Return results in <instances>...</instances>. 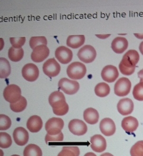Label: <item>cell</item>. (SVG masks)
I'll list each match as a JSON object with an SVG mask.
<instances>
[{
    "label": "cell",
    "mask_w": 143,
    "mask_h": 156,
    "mask_svg": "<svg viewBox=\"0 0 143 156\" xmlns=\"http://www.w3.org/2000/svg\"><path fill=\"white\" fill-rule=\"evenodd\" d=\"M139 58V53L136 50H130L127 51L119 63V70L121 73L127 76L132 75L135 71Z\"/></svg>",
    "instance_id": "6da1fadb"
},
{
    "label": "cell",
    "mask_w": 143,
    "mask_h": 156,
    "mask_svg": "<svg viewBox=\"0 0 143 156\" xmlns=\"http://www.w3.org/2000/svg\"><path fill=\"white\" fill-rule=\"evenodd\" d=\"M49 102L55 115L63 116L68 112L69 107L64 94L61 91H54L51 93L49 96Z\"/></svg>",
    "instance_id": "7a4b0ae2"
},
{
    "label": "cell",
    "mask_w": 143,
    "mask_h": 156,
    "mask_svg": "<svg viewBox=\"0 0 143 156\" xmlns=\"http://www.w3.org/2000/svg\"><path fill=\"white\" fill-rule=\"evenodd\" d=\"M87 69L84 64L80 62H74L68 65L67 69V73L72 79H82L85 76Z\"/></svg>",
    "instance_id": "3957f363"
},
{
    "label": "cell",
    "mask_w": 143,
    "mask_h": 156,
    "mask_svg": "<svg viewBox=\"0 0 143 156\" xmlns=\"http://www.w3.org/2000/svg\"><path fill=\"white\" fill-rule=\"evenodd\" d=\"M22 91L20 87L16 85L7 86L3 91V97L5 100L10 103L17 102L21 99Z\"/></svg>",
    "instance_id": "277c9868"
},
{
    "label": "cell",
    "mask_w": 143,
    "mask_h": 156,
    "mask_svg": "<svg viewBox=\"0 0 143 156\" xmlns=\"http://www.w3.org/2000/svg\"><path fill=\"white\" fill-rule=\"evenodd\" d=\"M64 125V122L61 119L54 117L46 123L45 129L50 135H57L61 132Z\"/></svg>",
    "instance_id": "5b68a950"
},
{
    "label": "cell",
    "mask_w": 143,
    "mask_h": 156,
    "mask_svg": "<svg viewBox=\"0 0 143 156\" xmlns=\"http://www.w3.org/2000/svg\"><path fill=\"white\" fill-rule=\"evenodd\" d=\"M77 55L79 60L84 63H91L95 59L96 52L93 47L86 45L79 50Z\"/></svg>",
    "instance_id": "8992f818"
},
{
    "label": "cell",
    "mask_w": 143,
    "mask_h": 156,
    "mask_svg": "<svg viewBox=\"0 0 143 156\" xmlns=\"http://www.w3.org/2000/svg\"><path fill=\"white\" fill-rule=\"evenodd\" d=\"M59 89L68 95L75 94L78 91L79 84L75 80H70L67 78H62L58 83Z\"/></svg>",
    "instance_id": "52a82bcc"
},
{
    "label": "cell",
    "mask_w": 143,
    "mask_h": 156,
    "mask_svg": "<svg viewBox=\"0 0 143 156\" xmlns=\"http://www.w3.org/2000/svg\"><path fill=\"white\" fill-rule=\"evenodd\" d=\"M131 83L128 78L119 79L114 86L115 94L119 97L126 96L130 92L131 89Z\"/></svg>",
    "instance_id": "ba28073f"
},
{
    "label": "cell",
    "mask_w": 143,
    "mask_h": 156,
    "mask_svg": "<svg viewBox=\"0 0 143 156\" xmlns=\"http://www.w3.org/2000/svg\"><path fill=\"white\" fill-rule=\"evenodd\" d=\"M43 71L45 74L50 78L56 77L60 73L61 66L55 58H50L44 63Z\"/></svg>",
    "instance_id": "9c48e42d"
},
{
    "label": "cell",
    "mask_w": 143,
    "mask_h": 156,
    "mask_svg": "<svg viewBox=\"0 0 143 156\" xmlns=\"http://www.w3.org/2000/svg\"><path fill=\"white\" fill-rule=\"evenodd\" d=\"M23 77L28 81L33 82L37 80L39 76V70L37 66L33 63L26 64L22 71Z\"/></svg>",
    "instance_id": "30bf717a"
},
{
    "label": "cell",
    "mask_w": 143,
    "mask_h": 156,
    "mask_svg": "<svg viewBox=\"0 0 143 156\" xmlns=\"http://www.w3.org/2000/svg\"><path fill=\"white\" fill-rule=\"evenodd\" d=\"M56 58L62 64H66L72 61L73 58L72 51L64 46L59 47L55 52Z\"/></svg>",
    "instance_id": "8fae6325"
},
{
    "label": "cell",
    "mask_w": 143,
    "mask_h": 156,
    "mask_svg": "<svg viewBox=\"0 0 143 156\" xmlns=\"http://www.w3.org/2000/svg\"><path fill=\"white\" fill-rule=\"evenodd\" d=\"M49 54L50 50L48 47L45 45H41L33 49L31 54V58L34 62H40L48 57Z\"/></svg>",
    "instance_id": "7c38bea8"
},
{
    "label": "cell",
    "mask_w": 143,
    "mask_h": 156,
    "mask_svg": "<svg viewBox=\"0 0 143 156\" xmlns=\"http://www.w3.org/2000/svg\"><path fill=\"white\" fill-rule=\"evenodd\" d=\"M68 129L72 133L75 135L82 136L85 134L88 130L87 125L82 120L74 119L68 124Z\"/></svg>",
    "instance_id": "4fadbf2b"
},
{
    "label": "cell",
    "mask_w": 143,
    "mask_h": 156,
    "mask_svg": "<svg viewBox=\"0 0 143 156\" xmlns=\"http://www.w3.org/2000/svg\"><path fill=\"white\" fill-rule=\"evenodd\" d=\"M102 79L107 83H113L119 76L117 68L113 65L105 66L101 72Z\"/></svg>",
    "instance_id": "5bb4252c"
},
{
    "label": "cell",
    "mask_w": 143,
    "mask_h": 156,
    "mask_svg": "<svg viewBox=\"0 0 143 156\" xmlns=\"http://www.w3.org/2000/svg\"><path fill=\"white\" fill-rule=\"evenodd\" d=\"M13 137L16 144L23 146L28 142L29 139L28 132L23 127H18L13 131Z\"/></svg>",
    "instance_id": "9a60e30c"
},
{
    "label": "cell",
    "mask_w": 143,
    "mask_h": 156,
    "mask_svg": "<svg viewBox=\"0 0 143 156\" xmlns=\"http://www.w3.org/2000/svg\"><path fill=\"white\" fill-rule=\"evenodd\" d=\"M100 129L106 136H111L115 134L116 125L114 121L110 118H105L101 120L99 125Z\"/></svg>",
    "instance_id": "2e32d148"
},
{
    "label": "cell",
    "mask_w": 143,
    "mask_h": 156,
    "mask_svg": "<svg viewBox=\"0 0 143 156\" xmlns=\"http://www.w3.org/2000/svg\"><path fill=\"white\" fill-rule=\"evenodd\" d=\"M91 149L96 152H102L105 151L106 142L105 139L101 135H95L90 139Z\"/></svg>",
    "instance_id": "e0dca14e"
},
{
    "label": "cell",
    "mask_w": 143,
    "mask_h": 156,
    "mask_svg": "<svg viewBox=\"0 0 143 156\" xmlns=\"http://www.w3.org/2000/svg\"><path fill=\"white\" fill-rule=\"evenodd\" d=\"M134 103L129 98H124L120 100L117 105V111L123 116L129 115L134 110Z\"/></svg>",
    "instance_id": "ac0fdd59"
},
{
    "label": "cell",
    "mask_w": 143,
    "mask_h": 156,
    "mask_svg": "<svg viewBox=\"0 0 143 156\" xmlns=\"http://www.w3.org/2000/svg\"><path fill=\"white\" fill-rule=\"evenodd\" d=\"M128 46V41L124 37H117L112 42V49L117 54L123 53L127 49Z\"/></svg>",
    "instance_id": "d6986e66"
},
{
    "label": "cell",
    "mask_w": 143,
    "mask_h": 156,
    "mask_svg": "<svg viewBox=\"0 0 143 156\" xmlns=\"http://www.w3.org/2000/svg\"><path fill=\"white\" fill-rule=\"evenodd\" d=\"M122 127L127 133H131L136 131L138 127V119L134 117L129 116L123 119L122 121Z\"/></svg>",
    "instance_id": "ffe728a7"
},
{
    "label": "cell",
    "mask_w": 143,
    "mask_h": 156,
    "mask_svg": "<svg viewBox=\"0 0 143 156\" xmlns=\"http://www.w3.org/2000/svg\"><path fill=\"white\" fill-rule=\"evenodd\" d=\"M43 126L42 119L39 116L33 115L29 119L27 122L28 129L31 132L36 133L39 132Z\"/></svg>",
    "instance_id": "44dd1931"
},
{
    "label": "cell",
    "mask_w": 143,
    "mask_h": 156,
    "mask_svg": "<svg viewBox=\"0 0 143 156\" xmlns=\"http://www.w3.org/2000/svg\"><path fill=\"white\" fill-rule=\"evenodd\" d=\"M83 117L86 122L91 125L95 124L99 121V112L94 108H89L84 112Z\"/></svg>",
    "instance_id": "7402d4cb"
},
{
    "label": "cell",
    "mask_w": 143,
    "mask_h": 156,
    "mask_svg": "<svg viewBox=\"0 0 143 156\" xmlns=\"http://www.w3.org/2000/svg\"><path fill=\"white\" fill-rule=\"evenodd\" d=\"M85 38L84 35H70L67 40V45L68 46L73 48L77 49L82 46L84 44Z\"/></svg>",
    "instance_id": "603a6c76"
},
{
    "label": "cell",
    "mask_w": 143,
    "mask_h": 156,
    "mask_svg": "<svg viewBox=\"0 0 143 156\" xmlns=\"http://www.w3.org/2000/svg\"><path fill=\"white\" fill-rule=\"evenodd\" d=\"M11 73V66L9 62L5 58H0V77L7 78Z\"/></svg>",
    "instance_id": "cb8c5ba5"
},
{
    "label": "cell",
    "mask_w": 143,
    "mask_h": 156,
    "mask_svg": "<svg viewBox=\"0 0 143 156\" xmlns=\"http://www.w3.org/2000/svg\"><path fill=\"white\" fill-rule=\"evenodd\" d=\"M23 156H42V151L40 147L35 144H29L24 149Z\"/></svg>",
    "instance_id": "d4e9b609"
},
{
    "label": "cell",
    "mask_w": 143,
    "mask_h": 156,
    "mask_svg": "<svg viewBox=\"0 0 143 156\" xmlns=\"http://www.w3.org/2000/svg\"><path fill=\"white\" fill-rule=\"evenodd\" d=\"M24 55V51L23 48L15 49L12 47L8 51V57L11 61L18 62L21 61Z\"/></svg>",
    "instance_id": "484cf974"
},
{
    "label": "cell",
    "mask_w": 143,
    "mask_h": 156,
    "mask_svg": "<svg viewBox=\"0 0 143 156\" xmlns=\"http://www.w3.org/2000/svg\"><path fill=\"white\" fill-rule=\"evenodd\" d=\"M110 89L109 85L105 83L98 84L95 88V92L99 97H105L110 94Z\"/></svg>",
    "instance_id": "4316f807"
},
{
    "label": "cell",
    "mask_w": 143,
    "mask_h": 156,
    "mask_svg": "<svg viewBox=\"0 0 143 156\" xmlns=\"http://www.w3.org/2000/svg\"><path fill=\"white\" fill-rule=\"evenodd\" d=\"M27 105V101L24 97H21L17 102L10 104V108L15 112H21L24 111Z\"/></svg>",
    "instance_id": "83f0119b"
},
{
    "label": "cell",
    "mask_w": 143,
    "mask_h": 156,
    "mask_svg": "<svg viewBox=\"0 0 143 156\" xmlns=\"http://www.w3.org/2000/svg\"><path fill=\"white\" fill-rule=\"evenodd\" d=\"M79 154L78 147H64L58 156H79Z\"/></svg>",
    "instance_id": "f1b7e54d"
},
{
    "label": "cell",
    "mask_w": 143,
    "mask_h": 156,
    "mask_svg": "<svg viewBox=\"0 0 143 156\" xmlns=\"http://www.w3.org/2000/svg\"><path fill=\"white\" fill-rule=\"evenodd\" d=\"M12 144V140L10 135L6 132L0 133V147L2 149L10 147Z\"/></svg>",
    "instance_id": "f546056e"
},
{
    "label": "cell",
    "mask_w": 143,
    "mask_h": 156,
    "mask_svg": "<svg viewBox=\"0 0 143 156\" xmlns=\"http://www.w3.org/2000/svg\"><path fill=\"white\" fill-rule=\"evenodd\" d=\"M29 44L30 48L33 50L38 46L41 45L47 46V40L44 36L32 37L30 40Z\"/></svg>",
    "instance_id": "4dcf8cb0"
},
{
    "label": "cell",
    "mask_w": 143,
    "mask_h": 156,
    "mask_svg": "<svg viewBox=\"0 0 143 156\" xmlns=\"http://www.w3.org/2000/svg\"><path fill=\"white\" fill-rule=\"evenodd\" d=\"M131 156H143V140L134 144L130 150Z\"/></svg>",
    "instance_id": "1f68e13d"
},
{
    "label": "cell",
    "mask_w": 143,
    "mask_h": 156,
    "mask_svg": "<svg viewBox=\"0 0 143 156\" xmlns=\"http://www.w3.org/2000/svg\"><path fill=\"white\" fill-rule=\"evenodd\" d=\"M133 95L136 100L143 101V82H140L134 86Z\"/></svg>",
    "instance_id": "d6a6232c"
},
{
    "label": "cell",
    "mask_w": 143,
    "mask_h": 156,
    "mask_svg": "<svg viewBox=\"0 0 143 156\" xmlns=\"http://www.w3.org/2000/svg\"><path fill=\"white\" fill-rule=\"evenodd\" d=\"M12 122L9 117L6 115H0V130H6L11 127Z\"/></svg>",
    "instance_id": "836d02e7"
},
{
    "label": "cell",
    "mask_w": 143,
    "mask_h": 156,
    "mask_svg": "<svg viewBox=\"0 0 143 156\" xmlns=\"http://www.w3.org/2000/svg\"><path fill=\"white\" fill-rule=\"evenodd\" d=\"M10 41L13 48L15 49H21L22 47L25 44L26 38L24 37L20 38H10Z\"/></svg>",
    "instance_id": "e575fe53"
},
{
    "label": "cell",
    "mask_w": 143,
    "mask_h": 156,
    "mask_svg": "<svg viewBox=\"0 0 143 156\" xmlns=\"http://www.w3.org/2000/svg\"><path fill=\"white\" fill-rule=\"evenodd\" d=\"M64 136L62 132L57 135L51 136L47 134L45 136V141L46 143L48 141H62L63 140Z\"/></svg>",
    "instance_id": "d590c367"
},
{
    "label": "cell",
    "mask_w": 143,
    "mask_h": 156,
    "mask_svg": "<svg viewBox=\"0 0 143 156\" xmlns=\"http://www.w3.org/2000/svg\"><path fill=\"white\" fill-rule=\"evenodd\" d=\"M138 77L140 78V82H143V69L138 73Z\"/></svg>",
    "instance_id": "8d00e7d4"
},
{
    "label": "cell",
    "mask_w": 143,
    "mask_h": 156,
    "mask_svg": "<svg viewBox=\"0 0 143 156\" xmlns=\"http://www.w3.org/2000/svg\"><path fill=\"white\" fill-rule=\"evenodd\" d=\"M139 49L140 52L142 53V55H143V41L141 42V44L139 47Z\"/></svg>",
    "instance_id": "74e56055"
},
{
    "label": "cell",
    "mask_w": 143,
    "mask_h": 156,
    "mask_svg": "<svg viewBox=\"0 0 143 156\" xmlns=\"http://www.w3.org/2000/svg\"><path fill=\"white\" fill-rule=\"evenodd\" d=\"M134 36L137 37L138 39H143V34H134Z\"/></svg>",
    "instance_id": "f35d334b"
},
{
    "label": "cell",
    "mask_w": 143,
    "mask_h": 156,
    "mask_svg": "<svg viewBox=\"0 0 143 156\" xmlns=\"http://www.w3.org/2000/svg\"><path fill=\"white\" fill-rule=\"evenodd\" d=\"M84 156H96V155L93 152H88V153H86Z\"/></svg>",
    "instance_id": "ab89813d"
},
{
    "label": "cell",
    "mask_w": 143,
    "mask_h": 156,
    "mask_svg": "<svg viewBox=\"0 0 143 156\" xmlns=\"http://www.w3.org/2000/svg\"><path fill=\"white\" fill-rule=\"evenodd\" d=\"M100 156H114L112 154L110 153H105L102 154V155Z\"/></svg>",
    "instance_id": "60d3db41"
},
{
    "label": "cell",
    "mask_w": 143,
    "mask_h": 156,
    "mask_svg": "<svg viewBox=\"0 0 143 156\" xmlns=\"http://www.w3.org/2000/svg\"><path fill=\"white\" fill-rule=\"evenodd\" d=\"M12 156H19V155H12Z\"/></svg>",
    "instance_id": "b9f144b4"
}]
</instances>
